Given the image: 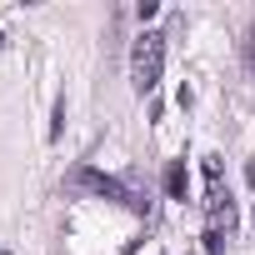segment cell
Wrapping results in <instances>:
<instances>
[{"instance_id":"7a4b0ae2","label":"cell","mask_w":255,"mask_h":255,"mask_svg":"<svg viewBox=\"0 0 255 255\" xmlns=\"http://www.w3.org/2000/svg\"><path fill=\"white\" fill-rule=\"evenodd\" d=\"M70 185H80V190H90L100 200H120L125 210H135V215H150V195L135 190L130 180H115V175H100V170H75Z\"/></svg>"},{"instance_id":"52a82bcc","label":"cell","mask_w":255,"mask_h":255,"mask_svg":"<svg viewBox=\"0 0 255 255\" xmlns=\"http://www.w3.org/2000/svg\"><path fill=\"white\" fill-rule=\"evenodd\" d=\"M0 255H5V250H0Z\"/></svg>"},{"instance_id":"8992f818","label":"cell","mask_w":255,"mask_h":255,"mask_svg":"<svg viewBox=\"0 0 255 255\" xmlns=\"http://www.w3.org/2000/svg\"><path fill=\"white\" fill-rule=\"evenodd\" d=\"M245 70H250V85H255V30H250V40H245Z\"/></svg>"},{"instance_id":"277c9868","label":"cell","mask_w":255,"mask_h":255,"mask_svg":"<svg viewBox=\"0 0 255 255\" xmlns=\"http://www.w3.org/2000/svg\"><path fill=\"white\" fill-rule=\"evenodd\" d=\"M60 130H65V95L55 100V115H50V140H60Z\"/></svg>"},{"instance_id":"6da1fadb","label":"cell","mask_w":255,"mask_h":255,"mask_svg":"<svg viewBox=\"0 0 255 255\" xmlns=\"http://www.w3.org/2000/svg\"><path fill=\"white\" fill-rule=\"evenodd\" d=\"M160 70H165V35L160 30H145L135 45H130V85L140 95H150L160 85Z\"/></svg>"},{"instance_id":"5b68a950","label":"cell","mask_w":255,"mask_h":255,"mask_svg":"<svg viewBox=\"0 0 255 255\" xmlns=\"http://www.w3.org/2000/svg\"><path fill=\"white\" fill-rule=\"evenodd\" d=\"M205 250L220 255V250H225V235H220V230H205Z\"/></svg>"},{"instance_id":"3957f363","label":"cell","mask_w":255,"mask_h":255,"mask_svg":"<svg viewBox=\"0 0 255 255\" xmlns=\"http://www.w3.org/2000/svg\"><path fill=\"white\" fill-rule=\"evenodd\" d=\"M165 190H170V200H185V195H190V175H185V160H170V165H165Z\"/></svg>"}]
</instances>
